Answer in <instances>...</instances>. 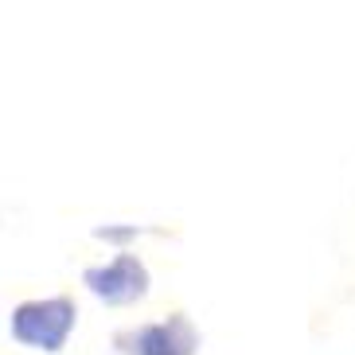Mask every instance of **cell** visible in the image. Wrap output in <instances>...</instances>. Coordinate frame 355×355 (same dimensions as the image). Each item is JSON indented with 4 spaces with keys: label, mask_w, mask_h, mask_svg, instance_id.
<instances>
[{
    "label": "cell",
    "mask_w": 355,
    "mask_h": 355,
    "mask_svg": "<svg viewBox=\"0 0 355 355\" xmlns=\"http://www.w3.org/2000/svg\"><path fill=\"white\" fill-rule=\"evenodd\" d=\"M74 309L71 297H47V301H24L12 309V336L40 352H59L67 336L74 332Z\"/></svg>",
    "instance_id": "1"
},
{
    "label": "cell",
    "mask_w": 355,
    "mask_h": 355,
    "mask_svg": "<svg viewBox=\"0 0 355 355\" xmlns=\"http://www.w3.org/2000/svg\"><path fill=\"white\" fill-rule=\"evenodd\" d=\"M83 282L105 304H133L148 293V270L137 254H117L110 266H90Z\"/></svg>",
    "instance_id": "2"
},
{
    "label": "cell",
    "mask_w": 355,
    "mask_h": 355,
    "mask_svg": "<svg viewBox=\"0 0 355 355\" xmlns=\"http://www.w3.org/2000/svg\"><path fill=\"white\" fill-rule=\"evenodd\" d=\"M117 344H129V355H196L199 332L188 316H168L160 324H145L129 336H117Z\"/></svg>",
    "instance_id": "3"
},
{
    "label": "cell",
    "mask_w": 355,
    "mask_h": 355,
    "mask_svg": "<svg viewBox=\"0 0 355 355\" xmlns=\"http://www.w3.org/2000/svg\"><path fill=\"white\" fill-rule=\"evenodd\" d=\"M141 234V227H98L94 239H105V242H129Z\"/></svg>",
    "instance_id": "4"
}]
</instances>
